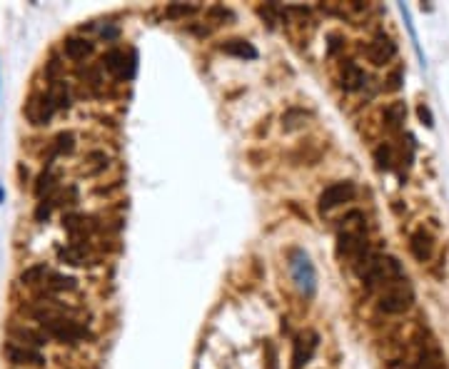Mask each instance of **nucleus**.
<instances>
[{
  "mask_svg": "<svg viewBox=\"0 0 449 369\" xmlns=\"http://www.w3.org/2000/svg\"><path fill=\"white\" fill-rule=\"evenodd\" d=\"M48 190H53V172L45 170L40 178H38V184H35V195H38V198H43V195H45Z\"/></svg>",
  "mask_w": 449,
  "mask_h": 369,
  "instance_id": "nucleus-23",
  "label": "nucleus"
},
{
  "mask_svg": "<svg viewBox=\"0 0 449 369\" xmlns=\"http://www.w3.org/2000/svg\"><path fill=\"white\" fill-rule=\"evenodd\" d=\"M365 55H367V60L372 62V65L382 68V65H387L394 55H397V45H394V40L389 38V35L377 33L372 40H369V45L365 48Z\"/></svg>",
  "mask_w": 449,
  "mask_h": 369,
  "instance_id": "nucleus-4",
  "label": "nucleus"
},
{
  "mask_svg": "<svg viewBox=\"0 0 449 369\" xmlns=\"http://www.w3.org/2000/svg\"><path fill=\"white\" fill-rule=\"evenodd\" d=\"M65 55L70 60H85L88 55H93V43L85 38H68L65 40Z\"/></svg>",
  "mask_w": 449,
  "mask_h": 369,
  "instance_id": "nucleus-15",
  "label": "nucleus"
},
{
  "mask_svg": "<svg viewBox=\"0 0 449 369\" xmlns=\"http://www.w3.org/2000/svg\"><path fill=\"white\" fill-rule=\"evenodd\" d=\"M73 147H75V135H73V132H60V135L56 137L53 152H56V155H70Z\"/></svg>",
  "mask_w": 449,
  "mask_h": 369,
  "instance_id": "nucleus-20",
  "label": "nucleus"
},
{
  "mask_svg": "<svg viewBox=\"0 0 449 369\" xmlns=\"http://www.w3.org/2000/svg\"><path fill=\"white\" fill-rule=\"evenodd\" d=\"M105 70L115 78H132V73H135V55H125L123 50H110L105 55Z\"/></svg>",
  "mask_w": 449,
  "mask_h": 369,
  "instance_id": "nucleus-7",
  "label": "nucleus"
},
{
  "mask_svg": "<svg viewBox=\"0 0 449 369\" xmlns=\"http://www.w3.org/2000/svg\"><path fill=\"white\" fill-rule=\"evenodd\" d=\"M354 198V182H350V180H342V182H332L330 187H325V190L319 192V212H330L335 210V207L345 205V202H350V200Z\"/></svg>",
  "mask_w": 449,
  "mask_h": 369,
  "instance_id": "nucleus-3",
  "label": "nucleus"
},
{
  "mask_svg": "<svg viewBox=\"0 0 449 369\" xmlns=\"http://www.w3.org/2000/svg\"><path fill=\"white\" fill-rule=\"evenodd\" d=\"M374 163H377L380 170H389L392 167V150H389V145H380L374 150Z\"/></svg>",
  "mask_w": 449,
  "mask_h": 369,
  "instance_id": "nucleus-21",
  "label": "nucleus"
},
{
  "mask_svg": "<svg viewBox=\"0 0 449 369\" xmlns=\"http://www.w3.org/2000/svg\"><path fill=\"white\" fill-rule=\"evenodd\" d=\"M404 120H407V105L404 103H389L385 108V125L389 130H402L404 128Z\"/></svg>",
  "mask_w": 449,
  "mask_h": 369,
  "instance_id": "nucleus-14",
  "label": "nucleus"
},
{
  "mask_svg": "<svg viewBox=\"0 0 449 369\" xmlns=\"http://www.w3.org/2000/svg\"><path fill=\"white\" fill-rule=\"evenodd\" d=\"M265 349H267V364H269V369H277V349H275V344L267 342V344H265Z\"/></svg>",
  "mask_w": 449,
  "mask_h": 369,
  "instance_id": "nucleus-27",
  "label": "nucleus"
},
{
  "mask_svg": "<svg viewBox=\"0 0 449 369\" xmlns=\"http://www.w3.org/2000/svg\"><path fill=\"white\" fill-rule=\"evenodd\" d=\"M48 282H43L45 287L50 289V292H73V289L77 287L75 277H68V274H58V272H50L48 277H45Z\"/></svg>",
  "mask_w": 449,
  "mask_h": 369,
  "instance_id": "nucleus-16",
  "label": "nucleus"
},
{
  "mask_svg": "<svg viewBox=\"0 0 449 369\" xmlns=\"http://www.w3.org/2000/svg\"><path fill=\"white\" fill-rule=\"evenodd\" d=\"M417 115H420V120L427 125V128H432V125H435V120H432V112H429L427 105H420V108H417Z\"/></svg>",
  "mask_w": 449,
  "mask_h": 369,
  "instance_id": "nucleus-25",
  "label": "nucleus"
},
{
  "mask_svg": "<svg viewBox=\"0 0 449 369\" xmlns=\"http://www.w3.org/2000/svg\"><path fill=\"white\" fill-rule=\"evenodd\" d=\"M412 302H415V292H412V287L407 285V277H404V280L389 285L387 289H382L377 307L385 315H402V312H407L412 307Z\"/></svg>",
  "mask_w": 449,
  "mask_h": 369,
  "instance_id": "nucleus-1",
  "label": "nucleus"
},
{
  "mask_svg": "<svg viewBox=\"0 0 449 369\" xmlns=\"http://www.w3.org/2000/svg\"><path fill=\"white\" fill-rule=\"evenodd\" d=\"M3 352H5L8 362L15 364V367H43V364L48 362L38 349L23 347V344H15V342H8Z\"/></svg>",
  "mask_w": 449,
  "mask_h": 369,
  "instance_id": "nucleus-6",
  "label": "nucleus"
},
{
  "mask_svg": "<svg viewBox=\"0 0 449 369\" xmlns=\"http://www.w3.org/2000/svg\"><path fill=\"white\" fill-rule=\"evenodd\" d=\"M387 90H400L402 88V70H394L392 75L387 78Z\"/></svg>",
  "mask_w": 449,
  "mask_h": 369,
  "instance_id": "nucleus-26",
  "label": "nucleus"
},
{
  "mask_svg": "<svg viewBox=\"0 0 449 369\" xmlns=\"http://www.w3.org/2000/svg\"><path fill=\"white\" fill-rule=\"evenodd\" d=\"M197 8L195 5H178V3H173V5L167 8V15L170 18H185V15H193Z\"/></svg>",
  "mask_w": 449,
  "mask_h": 369,
  "instance_id": "nucleus-24",
  "label": "nucleus"
},
{
  "mask_svg": "<svg viewBox=\"0 0 449 369\" xmlns=\"http://www.w3.org/2000/svg\"><path fill=\"white\" fill-rule=\"evenodd\" d=\"M60 257L65 262H70V265H83L85 252L80 245H73V247H68V250H60Z\"/></svg>",
  "mask_w": 449,
  "mask_h": 369,
  "instance_id": "nucleus-22",
  "label": "nucleus"
},
{
  "mask_svg": "<svg viewBox=\"0 0 449 369\" xmlns=\"http://www.w3.org/2000/svg\"><path fill=\"white\" fill-rule=\"evenodd\" d=\"M317 344H319V337L317 332H302V335L295 337V352H292V369H302L304 364L310 362L312 355L317 352Z\"/></svg>",
  "mask_w": 449,
  "mask_h": 369,
  "instance_id": "nucleus-5",
  "label": "nucleus"
},
{
  "mask_svg": "<svg viewBox=\"0 0 449 369\" xmlns=\"http://www.w3.org/2000/svg\"><path fill=\"white\" fill-rule=\"evenodd\" d=\"M415 369H444L442 355H439L437 344H432V340H427V342L420 344V349H417Z\"/></svg>",
  "mask_w": 449,
  "mask_h": 369,
  "instance_id": "nucleus-11",
  "label": "nucleus"
},
{
  "mask_svg": "<svg viewBox=\"0 0 449 369\" xmlns=\"http://www.w3.org/2000/svg\"><path fill=\"white\" fill-rule=\"evenodd\" d=\"M10 337H13L15 344H23V347H30V349L48 344V335L45 332H38V329H30V327H13L10 329Z\"/></svg>",
  "mask_w": 449,
  "mask_h": 369,
  "instance_id": "nucleus-12",
  "label": "nucleus"
},
{
  "mask_svg": "<svg viewBox=\"0 0 449 369\" xmlns=\"http://www.w3.org/2000/svg\"><path fill=\"white\" fill-rule=\"evenodd\" d=\"M48 274L50 272H48V267H45V265H33L21 274V282H23V285H38V282H45Z\"/></svg>",
  "mask_w": 449,
  "mask_h": 369,
  "instance_id": "nucleus-19",
  "label": "nucleus"
},
{
  "mask_svg": "<svg viewBox=\"0 0 449 369\" xmlns=\"http://www.w3.org/2000/svg\"><path fill=\"white\" fill-rule=\"evenodd\" d=\"M292 272H295L298 287L302 289V292H307V294L315 292V272H312V265L304 254H300L298 262H292Z\"/></svg>",
  "mask_w": 449,
  "mask_h": 369,
  "instance_id": "nucleus-13",
  "label": "nucleus"
},
{
  "mask_svg": "<svg viewBox=\"0 0 449 369\" xmlns=\"http://www.w3.org/2000/svg\"><path fill=\"white\" fill-rule=\"evenodd\" d=\"M409 252H412V257H415L417 262H427L429 257L435 254V237H432L424 227L415 230L412 237H409Z\"/></svg>",
  "mask_w": 449,
  "mask_h": 369,
  "instance_id": "nucleus-8",
  "label": "nucleus"
},
{
  "mask_svg": "<svg viewBox=\"0 0 449 369\" xmlns=\"http://www.w3.org/2000/svg\"><path fill=\"white\" fill-rule=\"evenodd\" d=\"M48 97H50V100H53V105H56V110L68 108V105H70L68 85H65V82H62V80H56V82H53V85H50Z\"/></svg>",
  "mask_w": 449,
  "mask_h": 369,
  "instance_id": "nucleus-18",
  "label": "nucleus"
},
{
  "mask_svg": "<svg viewBox=\"0 0 449 369\" xmlns=\"http://www.w3.org/2000/svg\"><path fill=\"white\" fill-rule=\"evenodd\" d=\"M53 112H56V105H53V100L48 95H35L25 105V115L30 117L33 125H45L53 117Z\"/></svg>",
  "mask_w": 449,
  "mask_h": 369,
  "instance_id": "nucleus-9",
  "label": "nucleus"
},
{
  "mask_svg": "<svg viewBox=\"0 0 449 369\" xmlns=\"http://www.w3.org/2000/svg\"><path fill=\"white\" fill-rule=\"evenodd\" d=\"M222 50L228 55H237V58H257V50L250 45L247 40H228L225 45H222Z\"/></svg>",
  "mask_w": 449,
  "mask_h": 369,
  "instance_id": "nucleus-17",
  "label": "nucleus"
},
{
  "mask_svg": "<svg viewBox=\"0 0 449 369\" xmlns=\"http://www.w3.org/2000/svg\"><path fill=\"white\" fill-rule=\"evenodd\" d=\"M40 324H43V332H45V335L53 337V340H58V342H62V344L80 342V340L88 337V329H85L83 324H77L75 320H68V317H62V315L40 322Z\"/></svg>",
  "mask_w": 449,
  "mask_h": 369,
  "instance_id": "nucleus-2",
  "label": "nucleus"
},
{
  "mask_svg": "<svg viewBox=\"0 0 449 369\" xmlns=\"http://www.w3.org/2000/svg\"><path fill=\"white\" fill-rule=\"evenodd\" d=\"M339 82H342V88H345L347 93H357V90L365 88L367 75H365V70L359 68L357 62L345 60V62H342V68H339Z\"/></svg>",
  "mask_w": 449,
  "mask_h": 369,
  "instance_id": "nucleus-10",
  "label": "nucleus"
}]
</instances>
